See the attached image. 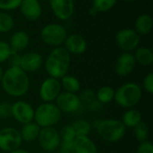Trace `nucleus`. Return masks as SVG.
Here are the masks:
<instances>
[{"mask_svg": "<svg viewBox=\"0 0 153 153\" xmlns=\"http://www.w3.org/2000/svg\"><path fill=\"white\" fill-rule=\"evenodd\" d=\"M70 65L71 55L62 46L54 48L44 63L45 70L48 76L58 80L68 74Z\"/></svg>", "mask_w": 153, "mask_h": 153, "instance_id": "nucleus-2", "label": "nucleus"}, {"mask_svg": "<svg viewBox=\"0 0 153 153\" xmlns=\"http://www.w3.org/2000/svg\"><path fill=\"white\" fill-rule=\"evenodd\" d=\"M22 140L20 131L14 127H4L0 129V150L10 152L21 147Z\"/></svg>", "mask_w": 153, "mask_h": 153, "instance_id": "nucleus-10", "label": "nucleus"}, {"mask_svg": "<svg viewBox=\"0 0 153 153\" xmlns=\"http://www.w3.org/2000/svg\"><path fill=\"white\" fill-rule=\"evenodd\" d=\"M0 84L6 94L13 98H20L28 92L30 79L28 74L20 67H8L4 72Z\"/></svg>", "mask_w": 153, "mask_h": 153, "instance_id": "nucleus-1", "label": "nucleus"}, {"mask_svg": "<svg viewBox=\"0 0 153 153\" xmlns=\"http://www.w3.org/2000/svg\"><path fill=\"white\" fill-rule=\"evenodd\" d=\"M22 0H0V10L3 12L13 11L19 8Z\"/></svg>", "mask_w": 153, "mask_h": 153, "instance_id": "nucleus-32", "label": "nucleus"}, {"mask_svg": "<svg viewBox=\"0 0 153 153\" xmlns=\"http://www.w3.org/2000/svg\"><path fill=\"white\" fill-rule=\"evenodd\" d=\"M153 21L152 16L148 13L140 14L134 22V30L139 35H147L152 30Z\"/></svg>", "mask_w": 153, "mask_h": 153, "instance_id": "nucleus-21", "label": "nucleus"}, {"mask_svg": "<svg viewBox=\"0 0 153 153\" xmlns=\"http://www.w3.org/2000/svg\"><path fill=\"white\" fill-rule=\"evenodd\" d=\"M59 134L62 142H74L75 138L77 137L71 125L65 126L64 127H62L61 131L59 132Z\"/></svg>", "mask_w": 153, "mask_h": 153, "instance_id": "nucleus-31", "label": "nucleus"}, {"mask_svg": "<svg viewBox=\"0 0 153 153\" xmlns=\"http://www.w3.org/2000/svg\"><path fill=\"white\" fill-rule=\"evenodd\" d=\"M136 64L142 66H149L153 63V52L150 48L138 47L134 54Z\"/></svg>", "mask_w": 153, "mask_h": 153, "instance_id": "nucleus-23", "label": "nucleus"}, {"mask_svg": "<svg viewBox=\"0 0 153 153\" xmlns=\"http://www.w3.org/2000/svg\"><path fill=\"white\" fill-rule=\"evenodd\" d=\"M8 153H30L29 151H27V150H25V149H22V148H18V149H16V150H13V151H12V152H10Z\"/></svg>", "mask_w": 153, "mask_h": 153, "instance_id": "nucleus-39", "label": "nucleus"}, {"mask_svg": "<svg viewBox=\"0 0 153 153\" xmlns=\"http://www.w3.org/2000/svg\"><path fill=\"white\" fill-rule=\"evenodd\" d=\"M40 129L41 127L39 126V125L34 121L22 125L21 130H19L22 142L32 143L34 141H37Z\"/></svg>", "mask_w": 153, "mask_h": 153, "instance_id": "nucleus-20", "label": "nucleus"}, {"mask_svg": "<svg viewBox=\"0 0 153 153\" xmlns=\"http://www.w3.org/2000/svg\"><path fill=\"white\" fill-rule=\"evenodd\" d=\"M136 153H153L152 143L149 141L140 143L136 150Z\"/></svg>", "mask_w": 153, "mask_h": 153, "instance_id": "nucleus-36", "label": "nucleus"}, {"mask_svg": "<svg viewBox=\"0 0 153 153\" xmlns=\"http://www.w3.org/2000/svg\"><path fill=\"white\" fill-rule=\"evenodd\" d=\"M59 81L63 91L77 93L81 91V82L75 76L69 75L67 74L65 76H63Z\"/></svg>", "mask_w": 153, "mask_h": 153, "instance_id": "nucleus-24", "label": "nucleus"}, {"mask_svg": "<svg viewBox=\"0 0 153 153\" xmlns=\"http://www.w3.org/2000/svg\"><path fill=\"white\" fill-rule=\"evenodd\" d=\"M115 98V89L110 86H102L96 92V99L102 105L108 104L114 100Z\"/></svg>", "mask_w": 153, "mask_h": 153, "instance_id": "nucleus-26", "label": "nucleus"}, {"mask_svg": "<svg viewBox=\"0 0 153 153\" xmlns=\"http://www.w3.org/2000/svg\"><path fill=\"white\" fill-rule=\"evenodd\" d=\"M37 141L42 151L52 153L58 151L61 138L55 127H45L40 129Z\"/></svg>", "mask_w": 153, "mask_h": 153, "instance_id": "nucleus-8", "label": "nucleus"}, {"mask_svg": "<svg viewBox=\"0 0 153 153\" xmlns=\"http://www.w3.org/2000/svg\"><path fill=\"white\" fill-rule=\"evenodd\" d=\"M121 121L126 128H134L143 121L142 113L134 108H128L123 114Z\"/></svg>", "mask_w": 153, "mask_h": 153, "instance_id": "nucleus-22", "label": "nucleus"}, {"mask_svg": "<svg viewBox=\"0 0 153 153\" xmlns=\"http://www.w3.org/2000/svg\"><path fill=\"white\" fill-rule=\"evenodd\" d=\"M140 35L132 28H125L116 34V43L124 52H132L139 47Z\"/></svg>", "mask_w": 153, "mask_h": 153, "instance_id": "nucleus-9", "label": "nucleus"}, {"mask_svg": "<svg viewBox=\"0 0 153 153\" xmlns=\"http://www.w3.org/2000/svg\"><path fill=\"white\" fill-rule=\"evenodd\" d=\"M79 97H80V100H81L82 104L83 105L85 110H86V108L90 104H91L93 101H95L97 100L96 99V92L93 90H91V89L82 91V93L79 95Z\"/></svg>", "mask_w": 153, "mask_h": 153, "instance_id": "nucleus-30", "label": "nucleus"}, {"mask_svg": "<svg viewBox=\"0 0 153 153\" xmlns=\"http://www.w3.org/2000/svg\"><path fill=\"white\" fill-rule=\"evenodd\" d=\"M14 26V20L11 14L0 11V33L9 32Z\"/></svg>", "mask_w": 153, "mask_h": 153, "instance_id": "nucleus-28", "label": "nucleus"}, {"mask_svg": "<svg viewBox=\"0 0 153 153\" xmlns=\"http://www.w3.org/2000/svg\"><path fill=\"white\" fill-rule=\"evenodd\" d=\"M35 108L27 101L17 100L12 104V117L18 123L24 125L33 121Z\"/></svg>", "mask_w": 153, "mask_h": 153, "instance_id": "nucleus-12", "label": "nucleus"}, {"mask_svg": "<svg viewBox=\"0 0 153 153\" xmlns=\"http://www.w3.org/2000/svg\"><path fill=\"white\" fill-rule=\"evenodd\" d=\"M20 59H21V55H19L18 53L13 52L10 56L7 59V63L9 67H14V66H18L20 65Z\"/></svg>", "mask_w": 153, "mask_h": 153, "instance_id": "nucleus-38", "label": "nucleus"}, {"mask_svg": "<svg viewBox=\"0 0 153 153\" xmlns=\"http://www.w3.org/2000/svg\"><path fill=\"white\" fill-rule=\"evenodd\" d=\"M51 11L60 21L69 20L74 13V0H49Z\"/></svg>", "mask_w": 153, "mask_h": 153, "instance_id": "nucleus-13", "label": "nucleus"}, {"mask_svg": "<svg viewBox=\"0 0 153 153\" xmlns=\"http://www.w3.org/2000/svg\"><path fill=\"white\" fill-rule=\"evenodd\" d=\"M19 9L22 15L30 22L39 19L42 14V7L39 0H22Z\"/></svg>", "mask_w": 153, "mask_h": 153, "instance_id": "nucleus-17", "label": "nucleus"}, {"mask_svg": "<svg viewBox=\"0 0 153 153\" xmlns=\"http://www.w3.org/2000/svg\"><path fill=\"white\" fill-rule=\"evenodd\" d=\"M143 88L149 94L153 93V73H149L143 78Z\"/></svg>", "mask_w": 153, "mask_h": 153, "instance_id": "nucleus-35", "label": "nucleus"}, {"mask_svg": "<svg viewBox=\"0 0 153 153\" xmlns=\"http://www.w3.org/2000/svg\"><path fill=\"white\" fill-rule=\"evenodd\" d=\"M74 153H99L96 143L86 136H77L74 142Z\"/></svg>", "mask_w": 153, "mask_h": 153, "instance_id": "nucleus-19", "label": "nucleus"}, {"mask_svg": "<svg viewBox=\"0 0 153 153\" xmlns=\"http://www.w3.org/2000/svg\"><path fill=\"white\" fill-rule=\"evenodd\" d=\"M30 43V36L24 30H17L12 34L9 39V46L13 52L19 53L25 49Z\"/></svg>", "mask_w": 153, "mask_h": 153, "instance_id": "nucleus-18", "label": "nucleus"}, {"mask_svg": "<svg viewBox=\"0 0 153 153\" xmlns=\"http://www.w3.org/2000/svg\"><path fill=\"white\" fill-rule=\"evenodd\" d=\"M87 47L86 39L77 33L67 35L64 42V48L70 55H82L86 51Z\"/></svg>", "mask_w": 153, "mask_h": 153, "instance_id": "nucleus-16", "label": "nucleus"}, {"mask_svg": "<svg viewBox=\"0 0 153 153\" xmlns=\"http://www.w3.org/2000/svg\"><path fill=\"white\" fill-rule=\"evenodd\" d=\"M62 91L60 81L48 76L41 82L39 94L43 102H55Z\"/></svg>", "mask_w": 153, "mask_h": 153, "instance_id": "nucleus-11", "label": "nucleus"}, {"mask_svg": "<svg viewBox=\"0 0 153 153\" xmlns=\"http://www.w3.org/2000/svg\"><path fill=\"white\" fill-rule=\"evenodd\" d=\"M55 104L62 113L65 114H80L85 110L77 93L62 91L55 100Z\"/></svg>", "mask_w": 153, "mask_h": 153, "instance_id": "nucleus-7", "label": "nucleus"}, {"mask_svg": "<svg viewBox=\"0 0 153 153\" xmlns=\"http://www.w3.org/2000/svg\"><path fill=\"white\" fill-rule=\"evenodd\" d=\"M143 98V89L136 82H126L115 90L114 100L118 106L128 109L134 108Z\"/></svg>", "mask_w": 153, "mask_h": 153, "instance_id": "nucleus-4", "label": "nucleus"}, {"mask_svg": "<svg viewBox=\"0 0 153 153\" xmlns=\"http://www.w3.org/2000/svg\"><path fill=\"white\" fill-rule=\"evenodd\" d=\"M67 37L66 29L60 23H48L40 30L41 40L50 47H60Z\"/></svg>", "mask_w": 153, "mask_h": 153, "instance_id": "nucleus-6", "label": "nucleus"}, {"mask_svg": "<svg viewBox=\"0 0 153 153\" xmlns=\"http://www.w3.org/2000/svg\"><path fill=\"white\" fill-rule=\"evenodd\" d=\"M94 127L99 136L105 142L115 143L121 141L126 133V127L121 120L105 118L94 122Z\"/></svg>", "mask_w": 153, "mask_h": 153, "instance_id": "nucleus-3", "label": "nucleus"}, {"mask_svg": "<svg viewBox=\"0 0 153 153\" xmlns=\"http://www.w3.org/2000/svg\"><path fill=\"white\" fill-rule=\"evenodd\" d=\"M90 13H91V15H96V14L98 13V12L91 6V10H90Z\"/></svg>", "mask_w": 153, "mask_h": 153, "instance_id": "nucleus-40", "label": "nucleus"}, {"mask_svg": "<svg viewBox=\"0 0 153 153\" xmlns=\"http://www.w3.org/2000/svg\"><path fill=\"white\" fill-rule=\"evenodd\" d=\"M43 1H49V0H43Z\"/></svg>", "mask_w": 153, "mask_h": 153, "instance_id": "nucleus-44", "label": "nucleus"}, {"mask_svg": "<svg viewBox=\"0 0 153 153\" xmlns=\"http://www.w3.org/2000/svg\"><path fill=\"white\" fill-rule=\"evenodd\" d=\"M62 114L55 102H43L35 108L33 121L41 128L55 127L60 122Z\"/></svg>", "mask_w": 153, "mask_h": 153, "instance_id": "nucleus-5", "label": "nucleus"}, {"mask_svg": "<svg viewBox=\"0 0 153 153\" xmlns=\"http://www.w3.org/2000/svg\"><path fill=\"white\" fill-rule=\"evenodd\" d=\"M13 53L8 42L0 40V64L6 62L10 55Z\"/></svg>", "mask_w": 153, "mask_h": 153, "instance_id": "nucleus-33", "label": "nucleus"}, {"mask_svg": "<svg viewBox=\"0 0 153 153\" xmlns=\"http://www.w3.org/2000/svg\"><path fill=\"white\" fill-rule=\"evenodd\" d=\"M4 70H3V68H2V66H1V65H0V83H1V81H2V78H3V74H4Z\"/></svg>", "mask_w": 153, "mask_h": 153, "instance_id": "nucleus-41", "label": "nucleus"}, {"mask_svg": "<svg viewBox=\"0 0 153 153\" xmlns=\"http://www.w3.org/2000/svg\"><path fill=\"white\" fill-rule=\"evenodd\" d=\"M122 1H125V2H134L136 0H122Z\"/></svg>", "mask_w": 153, "mask_h": 153, "instance_id": "nucleus-42", "label": "nucleus"}, {"mask_svg": "<svg viewBox=\"0 0 153 153\" xmlns=\"http://www.w3.org/2000/svg\"><path fill=\"white\" fill-rule=\"evenodd\" d=\"M44 64L42 56L38 52H26L21 55L19 67L25 73H35L39 71Z\"/></svg>", "mask_w": 153, "mask_h": 153, "instance_id": "nucleus-14", "label": "nucleus"}, {"mask_svg": "<svg viewBox=\"0 0 153 153\" xmlns=\"http://www.w3.org/2000/svg\"><path fill=\"white\" fill-rule=\"evenodd\" d=\"M133 129H134V135L138 142L143 143L148 141L150 135V128L147 123L142 121Z\"/></svg>", "mask_w": 153, "mask_h": 153, "instance_id": "nucleus-27", "label": "nucleus"}, {"mask_svg": "<svg viewBox=\"0 0 153 153\" xmlns=\"http://www.w3.org/2000/svg\"><path fill=\"white\" fill-rule=\"evenodd\" d=\"M59 153H74V142H62L60 143Z\"/></svg>", "mask_w": 153, "mask_h": 153, "instance_id": "nucleus-37", "label": "nucleus"}, {"mask_svg": "<svg viewBox=\"0 0 153 153\" xmlns=\"http://www.w3.org/2000/svg\"><path fill=\"white\" fill-rule=\"evenodd\" d=\"M38 153H49V152H44V151H41V152H39Z\"/></svg>", "mask_w": 153, "mask_h": 153, "instance_id": "nucleus-43", "label": "nucleus"}, {"mask_svg": "<svg viewBox=\"0 0 153 153\" xmlns=\"http://www.w3.org/2000/svg\"><path fill=\"white\" fill-rule=\"evenodd\" d=\"M117 0H92V7L98 13H104L111 10Z\"/></svg>", "mask_w": 153, "mask_h": 153, "instance_id": "nucleus-29", "label": "nucleus"}, {"mask_svg": "<svg viewBox=\"0 0 153 153\" xmlns=\"http://www.w3.org/2000/svg\"><path fill=\"white\" fill-rule=\"evenodd\" d=\"M12 117V104L8 101L0 102V118L8 119Z\"/></svg>", "mask_w": 153, "mask_h": 153, "instance_id": "nucleus-34", "label": "nucleus"}, {"mask_svg": "<svg viewBox=\"0 0 153 153\" xmlns=\"http://www.w3.org/2000/svg\"><path fill=\"white\" fill-rule=\"evenodd\" d=\"M136 65L134 54L131 52H123L116 61L115 72L117 75L125 77L134 72Z\"/></svg>", "mask_w": 153, "mask_h": 153, "instance_id": "nucleus-15", "label": "nucleus"}, {"mask_svg": "<svg viewBox=\"0 0 153 153\" xmlns=\"http://www.w3.org/2000/svg\"><path fill=\"white\" fill-rule=\"evenodd\" d=\"M72 127L74 128L76 136H86L89 135L91 129H92V125L91 122H89L86 119L83 118H79L74 120L71 124Z\"/></svg>", "mask_w": 153, "mask_h": 153, "instance_id": "nucleus-25", "label": "nucleus"}]
</instances>
